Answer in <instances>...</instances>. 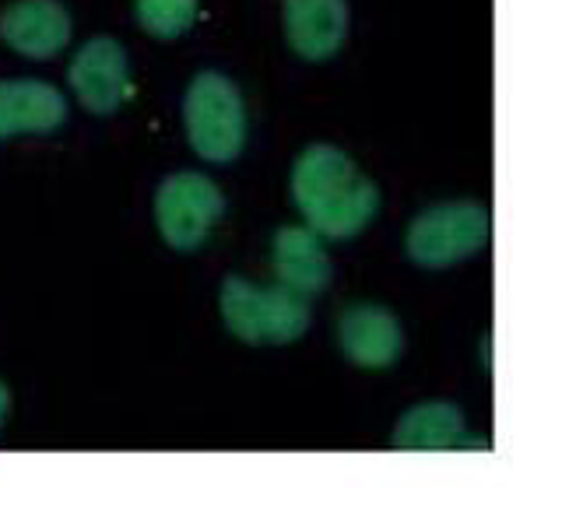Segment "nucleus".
<instances>
[{
	"mask_svg": "<svg viewBox=\"0 0 562 523\" xmlns=\"http://www.w3.org/2000/svg\"><path fill=\"white\" fill-rule=\"evenodd\" d=\"M292 201L316 236L351 239L380 212V190L334 145H310L292 166Z\"/></svg>",
	"mask_w": 562,
	"mask_h": 523,
	"instance_id": "obj_1",
	"label": "nucleus"
},
{
	"mask_svg": "<svg viewBox=\"0 0 562 523\" xmlns=\"http://www.w3.org/2000/svg\"><path fill=\"white\" fill-rule=\"evenodd\" d=\"M222 320L243 344H292L310 327V303L289 288H257L239 274L222 282Z\"/></svg>",
	"mask_w": 562,
	"mask_h": 523,
	"instance_id": "obj_2",
	"label": "nucleus"
},
{
	"mask_svg": "<svg viewBox=\"0 0 562 523\" xmlns=\"http://www.w3.org/2000/svg\"><path fill=\"white\" fill-rule=\"evenodd\" d=\"M492 215L488 207L474 201H443L426 207L412 218L404 232V253L418 268H450L461 264L471 253L488 247Z\"/></svg>",
	"mask_w": 562,
	"mask_h": 523,
	"instance_id": "obj_3",
	"label": "nucleus"
},
{
	"mask_svg": "<svg viewBox=\"0 0 562 523\" xmlns=\"http://www.w3.org/2000/svg\"><path fill=\"white\" fill-rule=\"evenodd\" d=\"M190 148L204 162H233L246 145V102L218 71H201L183 95Z\"/></svg>",
	"mask_w": 562,
	"mask_h": 523,
	"instance_id": "obj_4",
	"label": "nucleus"
},
{
	"mask_svg": "<svg viewBox=\"0 0 562 523\" xmlns=\"http://www.w3.org/2000/svg\"><path fill=\"white\" fill-rule=\"evenodd\" d=\"M225 212L218 183L204 172H172L155 194V225L172 250L190 253L211 236Z\"/></svg>",
	"mask_w": 562,
	"mask_h": 523,
	"instance_id": "obj_5",
	"label": "nucleus"
},
{
	"mask_svg": "<svg viewBox=\"0 0 562 523\" xmlns=\"http://www.w3.org/2000/svg\"><path fill=\"white\" fill-rule=\"evenodd\" d=\"M67 84L78 102L95 116L116 113L131 99V64L127 49L110 36L88 39L67 67Z\"/></svg>",
	"mask_w": 562,
	"mask_h": 523,
	"instance_id": "obj_6",
	"label": "nucleus"
},
{
	"mask_svg": "<svg viewBox=\"0 0 562 523\" xmlns=\"http://www.w3.org/2000/svg\"><path fill=\"white\" fill-rule=\"evenodd\" d=\"M338 344L359 369H391L404 352V330L386 306L351 303L338 320Z\"/></svg>",
	"mask_w": 562,
	"mask_h": 523,
	"instance_id": "obj_7",
	"label": "nucleus"
},
{
	"mask_svg": "<svg viewBox=\"0 0 562 523\" xmlns=\"http://www.w3.org/2000/svg\"><path fill=\"white\" fill-rule=\"evenodd\" d=\"M0 39L29 60H49L70 43V14L60 0H14L0 11Z\"/></svg>",
	"mask_w": 562,
	"mask_h": 523,
	"instance_id": "obj_8",
	"label": "nucleus"
},
{
	"mask_svg": "<svg viewBox=\"0 0 562 523\" xmlns=\"http://www.w3.org/2000/svg\"><path fill=\"white\" fill-rule=\"evenodd\" d=\"M271 264L278 285L303 295V299L327 292L334 277L330 257L310 225H281L271 242Z\"/></svg>",
	"mask_w": 562,
	"mask_h": 523,
	"instance_id": "obj_9",
	"label": "nucleus"
},
{
	"mask_svg": "<svg viewBox=\"0 0 562 523\" xmlns=\"http://www.w3.org/2000/svg\"><path fill=\"white\" fill-rule=\"evenodd\" d=\"M285 39L303 60H330L348 36V0H285Z\"/></svg>",
	"mask_w": 562,
	"mask_h": 523,
	"instance_id": "obj_10",
	"label": "nucleus"
},
{
	"mask_svg": "<svg viewBox=\"0 0 562 523\" xmlns=\"http://www.w3.org/2000/svg\"><path fill=\"white\" fill-rule=\"evenodd\" d=\"M67 120V99L40 78H0V141L14 134H49Z\"/></svg>",
	"mask_w": 562,
	"mask_h": 523,
	"instance_id": "obj_11",
	"label": "nucleus"
},
{
	"mask_svg": "<svg viewBox=\"0 0 562 523\" xmlns=\"http://www.w3.org/2000/svg\"><path fill=\"white\" fill-rule=\"evenodd\" d=\"M468 432H464V414L461 408L447 405V400H429V405H418L401 418L394 429V446L397 450H432L443 453L453 446H468Z\"/></svg>",
	"mask_w": 562,
	"mask_h": 523,
	"instance_id": "obj_12",
	"label": "nucleus"
},
{
	"mask_svg": "<svg viewBox=\"0 0 562 523\" xmlns=\"http://www.w3.org/2000/svg\"><path fill=\"white\" fill-rule=\"evenodd\" d=\"M137 25L155 39H180L198 22V0H134Z\"/></svg>",
	"mask_w": 562,
	"mask_h": 523,
	"instance_id": "obj_13",
	"label": "nucleus"
},
{
	"mask_svg": "<svg viewBox=\"0 0 562 523\" xmlns=\"http://www.w3.org/2000/svg\"><path fill=\"white\" fill-rule=\"evenodd\" d=\"M4 414H8V387L0 383V425H4Z\"/></svg>",
	"mask_w": 562,
	"mask_h": 523,
	"instance_id": "obj_14",
	"label": "nucleus"
}]
</instances>
